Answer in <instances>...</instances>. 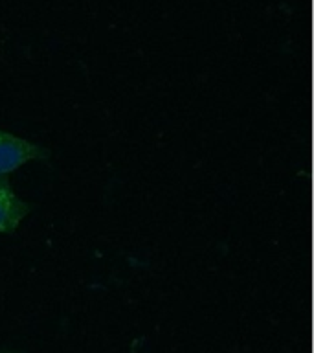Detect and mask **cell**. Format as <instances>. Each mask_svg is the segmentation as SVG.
Returning a JSON list of instances; mask_svg holds the SVG:
<instances>
[{
	"label": "cell",
	"mask_w": 314,
	"mask_h": 353,
	"mask_svg": "<svg viewBox=\"0 0 314 353\" xmlns=\"http://www.w3.org/2000/svg\"><path fill=\"white\" fill-rule=\"evenodd\" d=\"M0 353H17V352H0Z\"/></svg>",
	"instance_id": "3957f363"
},
{
	"label": "cell",
	"mask_w": 314,
	"mask_h": 353,
	"mask_svg": "<svg viewBox=\"0 0 314 353\" xmlns=\"http://www.w3.org/2000/svg\"><path fill=\"white\" fill-rule=\"evenodd\" d=\"M32 210V204L19 197L11 188L10 179L0 176V234H15L19 225Z\"/></svg>",
	"instance_id": "7a4b0ae2"
},
{
	"label": "cell",
	"mask_w": 314,
	"mask_h": 353,
	"mask_svg": "<svg viewBox=\"0 0 314 353\" xmlns=\"http://www.w3.org/2000/svg\"><path fill=\"white\" fill-rule=\"evenodd\" d=\"M50 159V151L26 138L0 129V176H8L28 162H44Z\"/></svg>",
	"instance_id": "6da1fadb"
}]
</instances>
